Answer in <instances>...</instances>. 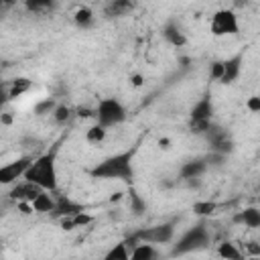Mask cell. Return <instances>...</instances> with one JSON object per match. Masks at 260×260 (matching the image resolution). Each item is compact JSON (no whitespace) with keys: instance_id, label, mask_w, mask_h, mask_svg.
Returning a JSON list of instances; mask_svg holds the SVG:
<instances>
[{"instance_id":"2e32d148","label":"cell","mask_w":260,"mask_h":260,"mask_svg":"<svg viewBox=\"0 0 260 260\" xmlns=\"http://www.w3.org/2000/svg\"><path fill=\"white\" fill-rule=\"evenodd\" d=\"M162 35H165V39H167L173 47H183V45L187 43V39H185L181 26L175 24V22H167L165 28H162Z\"/></svg>"},{"instance_id":"d590c367","label":"cell","mask_w":260,"mask_h":260,"mask_svg":"<svg viewBox=\"0 0 260 260\" xmlns=\"http://www.w3.org/2000/svg\"><path fill=\"white\" fill-rule=\"evenodd\" d=\"M240 260H244V258H240Z\"/></svg>"},{"instance_id":"e575fe53","label":"cell","mask_w":260,"mask_h":260,"mask_svg":"<svg viewBox=\"0 0 260 260\" xmlns=\"http://www.w3.org/2000/svg\"><path fill=\"white\" fill-rule=\"evenodd\" d=\"M120 197H122V193H114V195H112V197H110V201H112V203H114V201H118V199H120Z\"/></svg>"},{"instance_id":"484cf974","label":"cell","mask_w":260,"mask_h":260,"mask_svg":"<svg viewBox=\"0 0 260 260\" xmlns=\"http://www.w3.org/2000/svg\"><path fill=\"white\" fill-rule=\"evenodd\" d=\"M71 108L69 106H57L55 108V112H53V116H55V122L57 124H65L69 118H71Z\"/></svg>"},{"instance_id":"4316f807","label":"cell","mask_w":260,"mask_h":260,"mask_svg":"<svg viewBox=\"0 0 260 260\" xmlns=\"http://www.w3.org/2000/svg\"><path fill=\"white\" fill-rule=\"evenodd\" d=\"M30 12H43V10H49V8H53V2H41V0H28L26 4H24Z\"/></svg>"},{"instance_id":"d4e9b609","label":"cell","mask_w":260,"mask_h":260,"mask_svg":"<svg viewBox=\"0 0 260 260\" xmlns=\"http://www.w3.org/2000/svg\"><path fill=\"white\" fill-rule=\"evenodd\" d=\"M128 195H130V211H132V213H136V215H140V213L146 209V203L142 201V197H140L134 189H130V193H128Z\"/></svg>"},{"instance_id":"ac0fdd59","label":"cell","mask_w":260,"mask_h":260,"mask_svg":"<svg viewBox=\"0 0 260 260\" xmlns=\"http://www.w3.org/2000/svg\"><path fill=\"white\" fill-rule=\"evenodd\" d=\"M130 260H156V250L152 244H138L130 250Z\"/></svg>"},{"instance_id":"cb8c5ba5","label":"cell","mask_w":260,"mask_h":260,"mask_svg":"<svg viewBox=\"0 0 260 260\" xmlns=\"http://www.w3.org/2000/svg\"><path fill=\"white\" fill-rule=\"evenodd\" d=\"M215 203L213 201H195L193 203V213L195 215H201V217H207V215H211L213 211H215Z\"/></svg>"},{"instance_id":"3957f363","label":"cell","mask_w":260,"mask_h":260,"mask_svg":"<svg viewBox=\"0 0 260 260\" xmlns=\"http://www.w3.org/2000/svg\"><path fill=\"white\" fill-rule=\"evenodd\" d=\"M209 230L203 221L191 225L175 244H173V250H171V256L177 258V256H183V254H189V252H197V250H203L209 246Z\"/></svg>"},{"instance_id":"30bf717a","label":"cell","mask_w":260,"mask_h":260,"mask_svg":"<svg viewBox=\"0 0 260 260\" xmlns=\"http://www.w3.org/2000/svg\"><path fill=\"white\" fill-rule=\"evenodd\" d=\"M43 193V189L30 181H22V183H16L10 191V199H14L16 203H32L39 195Z\"/></svg>"},{"instance_id":"277c9868","label":"cell","mask_w":260,"mask_h":260,"mask_svg":"<svg viewBox=\"0 0 260 260\" xmlns=\"http://www.w3.org/2000/svg\"><path fill=\"white\" fill-rule=\"evenodd\" d=\"M175 238V221H165V223H156L150 228H142L134 234H130L128 240H124L128 244V248L132 250L138 244H169Z\"/></svg>"},{"instance_id":"83f0119b","label":"cell","mask_w":260,"mask_h":260,"mask_svg":"<svg viewBox=\"0 0 260 260\" xmlns=\"http://www.w3.org/2000/svg\"><path fill=\"white\" fill-rule=\"evenodd\" d=\"M55 108H57V106H55V102L47 98V100H43V102H39V104L35 106V112H37V114H45V112H55Z\"/></svg>"},{"instance_id":"52a82bcc","label":"cell","mask_w":260,"mask_h":260,"mask_svg":"<svg viewBox=\"0 0 260 260\" xmlns=\"http://www.w3.org/2000/svg\"><path fill=\"white\" fill-rule=\"evenodd\" d=\"M238 30H240V22L234 10L221 8L211 16V35L228 37V35H238Z\"/></svg>"},{"instance_id":"f546056e","label":"cell","mask_w":260,"mask_h":260,"mask_svg":"<svg viewBox=\"0 0 260 260\" xmlns=\"http://www.w3.org/2000/svg\"><path fill=\"white\" fill-rule=\"evenodd\" d=\"M246 108H248L250 112H254V114H260V95H252V98H248Z\"/></svg>"},{"instance_id":"1f68e13d","label":"cell","mask_w":260,"mask_h":260,"mask_svg":"<svg viewBox=\"0 0 260 260\" xmlns=\"http://www.w3.org/2000/svg\"><path fill=\"white\" fill-rule=\"evenodd\" d=\"M77 116H79V118H87V116H95V112H91V110H87V108H79V110H77Z\"/></svg>"},{"instance_id":"8992f818","label":"cell","mask_w":260,"mask_h":260,"mask_svg":"<svg viewBox=\"0 0 260 260\" xmlns=\"http://www.w3.org/2000/svg\"><path fill=\"white\" fill-rule=\"evenodd\" d=\"M126 120V108L116 100V98H104L100 100L95 108V124L110 128Z\"/></svg>"},{"instance_id":"7402d4cb","label":"cell","mask_w":260,"mask_h":260,"mask_svg":"<svg viewBox=\"0 0 260 260\" xmlns=\"http://www.w3.org/2000/svg\"><path fill=\"white\" fill-rule=\"evenodd\" d=\"M73 20H75V24H77V26L87 28V26L93 22V12H91L87 6H81V8H77V10H75Z\"/></svg>"},{"instance_id":"9a60e30c","label":"cell","mask_w":260,"mask_h":260,"mask_svg":"<svg viewBox=\"0 0 260 260\" xmlns=\"http://www.w3.org/2000/svg\"><path fill=\"white\" fill-rule=\"evenodd\" d=\"M236 223H244L246 228H260V209L258 207H246L234 215Z\"/></svg>"},{"instance_id":"d6986e66","label":"cell","mask_w":260,"mask_h":260,"mask_svg":"<svg viewBox=\"0 0 260 260\" xmlns=\"http://www.w3.org/2000/svg\"><path fill=\"white\" fill-rule=\"evenodd\" d=\"M217 256L221 260H240V258H244L242 252H240V248L234 242H228V240L217 246Z\"/></svg>"},{"instance_id":"e0dca14e","label":"cell","mask_w":260,"mask_h":260,"mask_svg":"<svg viewBox=\"0 0 260 260\" xmlns=\"http://www.w3.org/2000/svg\"><path fill=\"white\" fill-rule=\"evenodd\" d=\"M57 207V199L53 195H49V191H43L35 201H32V209L37 213H53Z\"/></svg>"},{"instance_id":"44dd1931","label":"cell","mask_w":260,"mask_h":260,"mask_svg":"<svg viewBox=\"0 0 260 260\" xmlns=\"http://www.w3.org/2000/svg\"><path fill=\"white\" fill-rule=\"evenodd\" d=\"M132 6L134 4H130V2H126V0H114V2H110V4H106V8H104V14L106 16H122V14H126L128 10H132Z\"/></svg>"},{"instance_id":"7c38bea8","label":"cell","mask_w":260,"mask_h":260,"mask_svg":"<svg viewBox=\"0 0 260 260\" xmlns=\"http://www.w3.org/2000/svg\"><path fill=\"white\" fill-rule=\"evenodd\" d=\"M83 211V205L81 203H75V201H71L69 197H65V195H61V197H57V207H55V211L51 213V215H55V217H75L77 213H81Z\"/></svg>"},{"instance_id":"8fae6325","label":"cell","mask_w":260,"mask_h":260,"mask_svg":"<svg viewBox=\"0 0 260 260\" xmlns=\"http://www.w3.org/2000/svg\"><path fill=\"white\" fill-rule=\"evenodd\" d=\"M242 65H244V51H238L236 55H232L230 59L223 61V75L219 79V83H234L240 73H242Z\"/></svg>"},{"instance_id":"ba28073f","label":"cell","mask_w":260,"mask_h":260,"mask_svg":"<svg viewBox=\"0 0 260 260\" xmlns=\"http://www.w3.org/2000/svg\"><path fill=\"white\" fill-rule=\"evenodd\" d=\"M32 160H35L32 156H20V158L4 165L0 169V183L2 185H12V183H16V179H24V175H26L28 167L32 165Z\"/></svg>"},{"instance_id":"f1b7e54d","label":"cell","mask_w":260,"mask_h":260,"mask_svg":"<svg viewBox=\"0 0 260 260\" xmlns=\"http://www.w3.org/2000/svg\"><path fill=\"white\" fill-rule=\"evenodd\" d=\"M209 73H211V77L213 79H221V75H223V61H213L211 63V69H209Z\"/></svg>"},{"instance_id":"9c48e42d","label":"cell","mask_w":260,"mask_h":260,"mask_svg":"<svg viewBox=\"0 0 260 260\" xmlns=\"http://www.w3.org/2000/svg\"><path fill=\"white\" fill-rule=\"evenodd\" d=\"M205 138H207V142L211 144V150H213L215 154L225 156V154H230V152L234 150V142H232L230 134H228V132H225L221 126L211 124V128L207 130Z\"/></svg>"},{"instance_id":"4dcf8cb0","label":"cell","mask_w":260,"mask_h":260,"mask_svg":"<svg viewBox=\"0 0 260 260\" xmlns=\"http://www.w3.org/2000/svg\"><path fill=\"white\" fill-rule=\"evenodd\" d=\"M246 250L250 252V256H260V242H248Z\"/></svg>"},{"instance_id":"ffe728a7","label":"cell","mask_w":260,"mask_h":260,"mask_svg":"<svg viewBox=\"0 0 260 260\" xmlns=\"http://www.w3.org/2000/svg\"><path fill=\"white\" fill-rule=\"evenodd\" d=\"M102 260H130L128 244H126V242H118V244H114V246L106 252V256H104Z\"/></svg>"},{"instance_id":"7a4b0ae2","label":"cell","mask_w":260,"mask_h":260,"mask_svg":"<svg viewBox=\"0 0 260 260\" xmlns=\"http://www.w3.org/2000/svg\"><path fill=\"white\" fill-rule=\"evenodd\" d=\"M59 144L61 142H55L49 150H45L43 154L35 156L32 165L28 167V171L24 175V181L35 183L43 191H49V193H55L57 191V165L55 162H57Z\"/></svg>"},{"instance_id":"d6a6232c","label":"cell","mask_w":260,"mask_h":260,"mask_svg":"<svg viewBox=\"0 0 260 260\" xmlns=\"http://www.w3.org/2000/svg\"><path fill=\"white\" fill-rule=\"evenodd\" d=\"M130 81H132V85H134V87H140V85H142V75L134 73V75L130 77Z\"/></svg>"},{"instance_id":"603a6c76","label":"cell","mask_w":260,"mask_h":260,"mask_svg":"<svg viewBox=\"0 0 260 260\" xmlns=\"http://www.w3.org/2000/svg\"><path fill=\"white\" fill-rule=\"evenodd\" d=\"M104 138H106V128L100 124H93L85 130V140L89 144H100V142H104Z\"/></svg>"},{"instance_id":"4fadbf2b","label":"cell","mask_w":260,"mask_h":260,"mask_svg":"<svg viewBox=\"0 0 260 260\" xmlns=\"http://www.w3.org/2000/svg\"><path fill=\"white\" fill-rule=\"evenodd\" d=\"M207 167H209L207 158H193V160L183 162L179 175H181V179H197L207 171Z\"/></svg>"},{"instance_id":"836d02e7","label":"cell","mask_w":260,"mask_h":260,"mask_svg":"<svg viewBox=\"0 0 260 260\" xmlns=\"http://www.w3.org/2000/svg\"><path fill=\"white\" fill-rule=\"evenodd\" d=\"M2 122H4V124H10V122H12V118H10L8 114H4V116H2Z\"/></svg>"},{"instance_id":"5b68a950","label":"cell","mask_w":260,"mask_h":260,"mask_svg":"<svg viewBox=\"0 0 260 260\" xmlns=\"http://www.w3.org/2000/svg\"><path fill=\"white\" fill-rule=\"evenodd\" d=\"M211 116H213V104L209 93H205L191 110L189 114V130L193 134H207V130L211 128Z\"/></svg>"},{"instance_id":"6da1fadb","label":"cell","mask_w":260,"mask_h":260,"mask_svg":"<svg viewBox=\"0 0 260 260\" xmlns=\"http://www.w3.org/2000/svg\"><path fill=\"white\" fill-rule=\"evenodd\" d=\"M136 154V148L132 146L130 150L106 156L104 160H100L89 175L93 179H106V181H124L128 185H132L134 181V169H132V158Z\"/></svg>"},{"instance_id":"5bb4252c","label":"cell","mask_w":260,"mask_h":260,"mask_svg":"<svg viewBox=\"0 0 260 260\" xmlns=\"http://www.w3.org/2000/svg\"><path fill=\"white\" fill-rule=\"evenodd\" d=\"M30 85H32V81H30L28 77H16V79H12L10 85L4 87V102H8V100H16L18 95L26 93V91L30 89Z\"/></svg>"}]
</instances>
